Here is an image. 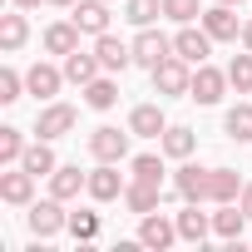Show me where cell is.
<instances>
[{
	"label": "cell",
	"mask_w": 252,
	"mask_h": 252,
	"mask_svg": "<svg viewBox=\"0 0 252 252\" xmlns=\"http://www.w3.org/2000/svg\"><path fill=\"white\" fill-rule=\"evenodd\" d=\"M203 30H208L213 40H237V35H242L237 5H218V0H213V10H203Z\"/></svg>",
	"instance_id": "cell-11"
},
{
	"label": "cell",
	"mask_w": 252,
	"mask_h": 252,
	"mask_svg": "<svg viewBox=\"0 0 252 252\" xmlns=\"http://www.w3.org/2000/svg\"><path fill=\"white\" fill-rule=\"evenodd\" d=\"M237 198H242L237 168H208V203H237Z\"/></svg>",
	"instance_id": "cell-14"
},
{
	"label": "cell",
	"mask_w": 252,
	"mask_h": 252,
	"mask_svg": "<svg viewBox=\"0 0 252 252\" xmlns=\"http://www.w3.org/2000/svg\"><path fill=\"white\" fill-rule=\"evenodd\" d=\"M129 129H134V139H158V134L168 129V119H163V109H158V104H134Z\"/></svg>",
	"instance_id": "cell-16"
},
{
	"label": "cell",
	"mask_w": 252,
	"mask_h": 252,
	"mask_svg": "<svg viewBox=\"0 0 252 252\" xmlns=\"http://www.w3.org/2000/svg\"><path fill=\"white\" fill-rule=\"evenodd\" d=\"M173 55V40L168 35H158L154 25H144L139 30V40H134V64H144V69H154L158 60H168Z\"/></svg>",
	"instance_id": "cell-9"
},
{
	"label": "cell",
	"mask_w": 252,
	"mask_h": 252,
	"mask_svg": "<svg viewBox=\"0 0 252 252\" xmlns=\"http://www.w3.org/2000/svg\"><path fill=\"white\" fill-rule=\"evenodd\" d=\"M50 5H69V10H74V5H79V0H50Z\"/></svg>",
	"instance_id": "cell-39"
},
{
	"label": "cell",
	"mask_w": 252,
	"mask_h": 252,
	"mask_svg": "<svg viewBox=\"0 0 252 252\" xmlns=\"http://www.w3.org/2000/svg\"><path fill=\"white\" fill-rule=\"evenodd\" d=\"M79 124V114H74V104H45L40 114H35V134L40 139H60V134H69Z\"/></svg>",
	"instance_id": "cell-6"
},
{
	"label": "cell",
	"mask_w": 252,
	"mask_h": 252,
	"mask_svg": "<svg viewBox=\"0 0 252 252\" xmlns=\"http://www.w3.org/2000/svg\"><path fill=\"white\" fill-rule=\"evenodd\" d=\"M94 55H99V64L109 69V74H124V69H129L134 64V45H124L119 35H94Z\"/></svg>",
	"instance_id": "cell-7"
},
{
	"label": "cell",
	"mask_w": 252,
	"mask_h": 252,
	"mask_svg": "<svg viewBox=\"0 0 252 252\" xmlns=\"http://www.w3.org/2000/svg\"><path fill=\"white\" fill-rule=\"evenodd\" d=\"M173 188H178V198H183V203H208V168L183 163V168L173 173Z\"/></svg>",
	"instance_id": "cell-13"
},
{
	"label": "cell",
	"mask_w": 252,
	"mask_h": 252,
	"mask_svg": "<svg viewBox=\"0 0 252 252\" xmlns=\"http://www.w3.org/2000/svg\"><path fill=\"white\" fill-rule=\"evenodd\" d=\"M213 232H218L222 242H242V232H247V213H242L237 203H218V213H213Z\"/></svg>",
	"instance_id": "cell-15"
},
{
	"label": "cell",
	"mask_w": 252,
	"mask_h": 252,
	"mask_svg": "<svg viewBox=\"0 0 252 252\" xmlns=\"http://www.w3.org/2000/svg\"><path fill=\"white\" fill-rule=\"evenodd\" d=\"M222 129H227V139L247 144V139H252V104H232L227 119H222Z\"/></svg>",
	"instance_id": "cell-28"
},
{
	"label": "cell",
	"mask_w": 252,
	"mask_h": 252,
	"mask_svg": "<svg viewBox=\"0 0 252 252\" xmlns=\"http://www.w3.org/2000/svg\"><path fill=\"white\" fill-rule=\"evenodd\" d=\"M237 208H242V213L252 218V183H242V198H237Z\"/></svg>",
	"instance_id": "cell-36"
},
{
	"label": "cell",
	"mask_w": 252,
	"mask_h": 252,
	"mask_svg": "<svg viewBox=\"0 0 252 252\" xmlns=\"http://www.w3.org/2000/svg\"><path fill=\"white\" fill-rule=\"evenodd\" d=\"M25 222H30V232L40 237V242H50V237H60L64 227H69V213H64V203L50 193L45 203H30V213H25Z\"/></svg>",
	"instance_id": "cell-1"
},
{
	"label": "cell",
	"mask_w": 252,
	"mask_h": 252,
	"mask_svg": "<svg viewBox=\"0 0 252 252\" xmlns=\"http://www.w3.org/2000/svg\"><path fill=\"white\" fill-rule=\"evenodd\" d=\"M124 188H129V183H124V173H119V163H99L94 173H89V198L94 203H114V198H124Z\"/></svg>",
	"instance_id": "cell-8"
},
{
	"label": "cell",
	"mask_w": 252,
	"mask_h": 252,
	"mask_svg": "<svg viewBox=\"0 0 252 252\" xmlns=\"http://www.w3.org/2000/svg\"><path fill=\"white\" fill-rule=\"evenodd\" d=\"M10 5H15V10H35V5H40V0H10Z\"/></svg>",
	"instance_id": "cell-38"
},
{
	"label": "cell",
	"mask_w": 252,
	"mask_h": 252,
	"mask_svg": "<svg viewBox=\"0 0 252 252\" xmlns=\"http://www.w3.org/2000/svg\"><path fill=\"white\" fill-rule=\"evenodd\" d=\"M20 168H30L35 178H50L60 163H55V149H50V139H40V144H30L25 149V158H20Z\"/></svg>",
	"instance_id": "cell-25"
},
{
	"label": "cell",
	"mask_w": 252,
	"mask_h": 252,
	"mask_svg": "<svg viewBox=\"0 0 252 252\" xmlns=\"http://www.w3.org/2000/svg\"><path fill=\"white\" fill-rule=\"evenodd\" d=\"M0 198H5L10 208H25L35 198V173L30 168H10V173H0Z\"/></svg>",
	"instance_id": "cell-12"
},
{
	"label": "cell",
	"mask_w": 252,
	"mask_h": 252,
	"mask_svg": "<svg viewBox=\"0 0 252 252\" xmlns=\"http://www.w3.org/2000/svg\"><path fill=\"white\" fill-rule=\"evenodd\" d=\"M69 20H74L84 35H104V30H109V0H79Z\"/></svg>",
	"instance_id": "cell-17"
},
{
	"label": "cell",
	"mask_w": 252,
	"mask_h": 252,
	"mask_svg": "<svg viewBox=\"0 0 252 252\" xmlns=\"http://www.w3.org/2000/svg\"><path fill=\"white\" fill-rule=\"evenodd\" d=\"M158 144H163V154H168V158H188V154H193V144H198V134L188 129V124H168V129L158 134Z\"/></svg>",
	"instance_id": "cell-22"
},
{
	"label": "cell",
	"mask_w": 252,
	"mask_h": 252,
	"mask_svg": "<svg viewBox=\"0 0 252 252\" xmlns=\"http://www.w3.org/2000/svg\"><path fill=\"white\" fill-rule=\"evenodd\" d=\"M163 15L178 25H193V20H203V5L198 0H163Z\"/></svg>",
	"instance_id": "cell-33"
},
{
	"label": "cell",
	"mask_w": 252,
	"mask_h": 252,
	"mask_svg": "<svg viewBox=\"0 0 252 252\" xmlns=\"http://www.w3.org/2000/svg\"><path fill=\"white\" fill-rule=\"evenodd\" d=\"M139 242L154 247V252H168V247L183 242V237H178V222H168L163 213H144V222H139Z\"/></svg>",
	"instance_id": "cell-5"
},
{
	"label": "cell",
	"mask_w": 252,
	"mask_h": 252,
	"mask_svg": "<svg viewBox=\"0 0 252 252\" xmlns=\"http://www.w3.org/2000/svg\"><path fill=\"white\" fill-rule=\"evenodd\" d=\"M124 203H129V213H158V183H129V188H124Z\"/></svg>",
	"instance_id": "cell-24"
},
{
	"label": "cell",
	"mask_w": 252,
	"mask_h": 252,
	"mask_svg": "<svg viewBox=\"0 0 252 252\" xmlns=\"http://www.w3.org/2000/svg\"><path fill=\"white\" fill-rule=\"evenodd\" d=\"M149 74H154V89H158V94H188V89H193V64L178 60V55L158 60Z\"/></svg>",
	"instance_id": "cell-3"
},
{
	"label": "cell",
	"mask_w": 252,
	"mask_h": 252,
	"mask_svg": "<svg viewBox=\"0 0 252 252\" xmlns=\"http://www.w3.org/2000/svg\"><path fill=\"white\" fill-rule=\"evenodd\" d=\"M20 89H25V79H20L15 69H0V104H15Z\"/></svg>",
	"instance_id": "cell-35"
},
{
	"label": "cell",
	"mask_w": 252,
	"mask_h": 252,
	"mask_svg": "<svg viewBox=\"0 0 252 252\" xmlns=\"http://www.w3.org/2000/svg\"><path fill=\"white\" fill-rule=\"evenodd\" d=\"M79 35H84V30H79L74 20H55V25L45 30V50H50V55H74V50H79Z\"/></svg>",
	"instance_id": "cell-19"
},
{
	"label": "cell",
	"mask_w": 252,
	"mask_h": 252,
	"mask_svg": "<svg viewBox=\"0 0 252 252\" xmlns=\"http://www.w3.org/2000/svg\"><path fill=\"white\" fill-rule=\"evenodd\" d=\"M213 35L208 30H193V25H183L178 35H173V55L178 60H188V64H208V55H213Z\"/></svg>",
	"instance_id": "cell-4"
},
{
	"label": "cell",
	"mask_w": 252,
	"mask_h": 252,
	"mask_svg": "<svg viewBox=\"0 0 252 252\" xmlns=\"http://www.w3.org/2000/svg\"><path fill=\"white\" fill-rule=\"evenodd\" d=\"M242 45L252 50V20H242Z\"/></svg>",
	"instance_id": "cell-37"
},
{
	"label": "cell",
	"mask_w": 252,
	"mask_h": 252,
	"mask_svg": "<svg viewBox=\"0 0 252 252\" xmlns=\"http://www.w3.org/2000/svg\"><path fill=\"white\" fill-rule=\"evenodd\" d=\"M124 15L144 30V25H154V20L163 15V0H124Z\"/></svg>",
	"instance_id": "cell-30"
},
{
	"label": "cell",
	"mask_w": 252,
	"mask_h": 252,
	"mask_svg": "<svg viewBox=\"0 0 252 252\" xmlns=\"http://www.w3.org/2000/svg\"><path fill=\"white\" fill-rule=\"evenodd\" d=\"M222 94H227V69L198 64V69H193V89H188V99H198V104H218Z\"/></svg>",
	"instance_id": "cell-10"
},
{
	"label": "cell",
	"mask_w": 252,
	"mask_h": 252,
	"mask_svg": "<svg viewBox=\"0 0 252 252\" xmlns=\"http://www.w3.org/2000/svg\"><path fill=\"white\" fill-rule=\"evenodd\" d=\"M25 149H30V144H25V134L15 129V124H5V129H0V163H20V158H25Z\"/></svg>",
	"instance_id": "cell-29"
},
{
	"label": "cell",
	"mask_w": 252,
	"mask_h": 252,
	"mask_svg": "<svg viewBox=\"0 0 252 252\" xmlns=\"http://www.w3.org/2000/svg\"><path fill=\"white\" fill-rule=\"evenodd\" d=\"M227 84H232L237 94H252V50H247V55H232V64H227Z\"/></svg>",
	"instance_id": "cell-31"
},
{
	"label": "cell",
	"mask_w": 252,
	"mask_h": 252,
	"mask_svg": "<svg viewBox=\"0 0 252 252\" xmlns=\"http://www.w3.org/2000/svg\"><path fill=\"white\" fill-rule=\"evenodd\" d=\"M79 188H89V173H79V168H55V173H50V193H55L60 203L79 198Z\"/></svg>",
	"instance_id": "cell-23"
},
{
	"label": "cell",
	"mask_w": 252,
	"mask_h": 252,
	"mask_svg": "<svg viewBox=\"0 0 252 252\" xmlns=\"http://www.w3.org/2000/svg\"><path fill=\"white\" fill-rule=\"evenodd\" d=\"M25 40H30V25H25V15H20V10H15V15H0V50L15 55Z\"/></svg>",
	"instance_id": "cell-26"
},
{
	"label": "cell",
	"mask_w": 252,
	"mask_h": 252,
	"mask_svg": "<svg viewBox=\"0 0 252 252\" xmlns=\"http://www.w3.org/2000/svg\"><path fill=\"white\" fill-rule=\"evenodd\" d=\"M173 222H178V237L183 242H208V232H213V213H198V203H188Z\"/></svg>",
	"instance_id": "cell-18"
},
{
	"label": "cell",
	"mask_w": 252,
	"mask_h": 252,
	"mask_svg": "<svg viewBox=\"0 0 252 252\" xmlns=\"http://www.w3.org/2000/svg\"><path fill=\"white\" fill-rule=\"evenodd\" d=\"M99 69H104V64H99V55H84V50L64 55V79H69V84H79V89H84L89 79H99Z\"/></svg>",
	"instance_id": "cell-21"
},
{
	"label": "cell",
	"mask_w": 252,
	"mask_h": 252,
	"mask_svg": "<svg viewBox=\"0 0 252 252\" xmlns=\"http://www.w3.org/2000/svg\"><path fill=\"white\" fill-rule=\"evenodd\" d=\"M84 104H89V109H99V114H104V109H114V104H119V84H114V79H104V74H99V79H89V84H84Z\"/></svg>",
	"instance_id": "cell-27"
},
{
	"label": "cell",
	"mask_w": 252,
	"mask_h": 252,
	"mask_svg": "<svg viewBox=\"0 0 252 252\" xmlns=\"http://www.w3.org/2000/svg\"><path fill=\"white\" fill-rule=\"evenodd\" d=\"M129 168H134L139 183H158V188H163V158H158V154H139Z\"/></svg>",
	"instance_id": "cell-32"
},
{
	"label": "cell",
	"mask_w": 252,
	"mask_h": 252,
	"mask_svg": "<svg viewBox=\"0 0 252 252\" xmlns=\"http://www.w3.org/2000/svg\"><path fill=\"white\" fill-rule=\"evenodd\" d=\"M60 84H64V74H60L55 64H30V74H25V89H30L35 99H55Z\"/></svg>",
	"instance_id": "cell-20"
},
{
	"label": "cell",
	"mask_w": 252,
	"mask_h": 252,
	"mask_svg": "<svg viewBox=\"0 0 252 252\" xmlns=\"http://www.w3.org/2000/svg\"><path fill=\"white\" fill-rule=\"evenodd\" d=\"M218 5H242V0H218Z\"/></svg>",
	"instance_id": "cell-40"
},
{
	"label": "cell",
	"mask_w": 252,
	"mask_h": 252,
	"mask_svg": "<svg viewBox=\"0 0 252 252\" xmlns=\"http://www.w3.org/2000/svg\"><path fill=\"white\" fill-rule=\"evenodd\" d=\"M69 232H74L79 242L99 237V213H69Z\"/></svg>",
	"instance_id": "cell-34"
},
{
	"label": "cell",
	"mask_w": 252,
	"mask_h": 252,
	"mask_svg": "<svg viewBox=\"0 0 252 252\" xmlns=\"http://www.w3.org/2000/svg\"><path fill=\"white\" fill-rule=\"evenodd\" d=\"M129 139H134V129H114V124H99V129L89 134V154H94L99 163H124V158H129Z\"/></svg>",
	"instance_id": "cell-2"
}]
</instances>
